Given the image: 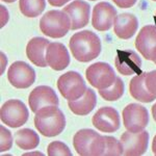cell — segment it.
<instances>
[{
    "label": "cell",
    "instance_id": "cell-1",
    "mask_svg": "<svg viewBox=\"0 0 156 156\" xmlns=\"http://www.w3.org/2000/svg\"><path fill=\"white\" fill-rule=\"evenodd\" d=\"M74 58L81 62H87L99 56L101 52V42L96 34L90 30L73 34L69 42Z\"/></svg>",
    "mask_w": 156,
    "mask_h": 156
},
{
    "label": "cell",
    "instance_id": "cell-2",
    "mask_svg": "<svg viewBox=\"0 0 156 156\" xmlns=\"http://www.w3.org/2000/svg\"><path fill=\"white\" fill-rule=\"evenodd\" d=\"M34 126L44 136H56L64 131L66 118L56 105H49L42 107L36 112Z\"/></svg>",
    "mask_w": 156,
    "mask_h": 156
},
{
    "label": "cell",
    "instance_id": "cell-3",
    "mask_svg": "<svg viewBox=\"0 0 156 156\" xmlns=\"http://www.w3.org/2000/svg\"><path fill=\"white\" fill-rule=\"evenodd\" d=\"M73 145L77 154L82 156L104 155V136L92 129H81L75 133Z\"/></svg>",
    "mask_w": 156,
    "mask_h": 156
},
{
    "label": "cell",
    "instance_id": "cell-4",
    "mask_svg": "<svg viewBox=\"0 0 156 156\" xmlns=\"http://www.w3.org/2000/svg\"><path fill=\"white\" fill-rule=\"evenodd\" d=\"M40 29L45 36L58 39L71 29V20L64 11H49L42 17Z\"/></svg>",
    "mask_w": 156,
    "mask_h": 156
},
{
    "label": "cell",
    "instance_id": "cell-5",
    "mask_svg": "<svg viewBox=\"0 0 156 156\" xmlns=\"http://www.w3.org/2000/svg\"><path fill=\"white\" fill-rule=\"evenodd\" d=\"M57 89L60 92L62 96L68 101L78 100L83 96L85 90H87L81 75L74 71L65 73L58 78Z\"/></svg>",
    "mask_w": 156,
    "mask_h": 156
},
{
    "label": "cell",
    "instance_id": "cell-6",
    "mask_svg": "<svg viewBox=\"0 0 156 156\" xmlns=\"http://www.w3.org/2000/svg\"><path fill=\"white\" fill-rule=\"evenodd\" d=\"M1 121L12 128L21 127L28 120V109L22 101L17 99L9 100L1 106Z\"/></svg>",
    "mask_w": 156,
    "mask_h": 156
},
{
    "label": "cell",
    "instance_id": "cell-7",
    "mask_svg": "<svg viewBox=\"0 0 156 156\" xmlns=\"http://www.w3.org/2000/svg\"><path fill=\"white\" fill-rule=\"evenodd\" d=\"M85 76L90 84L98 90L109 87L117 78L112 67L102 62L90 65L85 71Z\"/></svg>",
    "mask_w": 156,
    "mask_h": 156
},
{
    "label": "cell",
    "instance_id": "cell-8",
    "mask_svg": "<svg viewBox=\"0 0 156 156\" xmlns=\"http://www.w3.org/2000/svg\"><path fill=\"white\" fill-rule=\"evenodd\" d=\"M123 122L127 131L133 133L143 131L149 123L147 108L137 103L128 104L123 109Z\"/></svg>",
    "mask_w": 156,
    "mask_h": 156
},
{
    "label": "cell",
    "instance_id": "cell-9",
    "mask_svg": "<svg viewBox=\"0 0 156 156\" xmlns=\"http://www.w3.org/2000/svg\"><path fill=\"white\" fill-rule=\"evenodd\" d=\"M7 79L16 89H27L34 83L36 72L24 62H15L9 68Z\"/></svg>",
    "mask_w": 156,
    "mask_h": 156
},
{
    "label": "cell",
    "instance_id": "cell-10",
    "mask_svg": "<svg viewBox=\"0 0 156 156\" xmlns=\"http://www.w3.org/2000/svg\"><path fill=\"white\" fill-rule=\"evenodd\" d=\"M121 143L123 146V155H143L148 149L149 133L145 130L136 133L126 131L121 136Z\"/></svg>",
    "mask_w": 156,
    "mask_h": 156
},
{
    "label": "cell",
    "instance_id": "cell-11",
    "mask_svg": "<svg viewBox=\"0 0 156 156\" xmlns=\"http://www.w3.org/2000/svg\"><path fill=\"white\" fill-rule=\"evenodd\" d=\"M135 47L144 58L155 62L156 60V26L147 25L140 30L135 39Z\"/></svg>",
    "mask_w": 156,
    "mask_h": 156
},
{
    "label": "cell",
    "instance_id": "cell-12",
    "mask_svg": "<svg viewBox=\"0 0 156 156\" xmlns=\"http://www.w3.org/2000/svg\"><path fill=\"white\" fill-rule=\"evenodd\" d=\"M117 17V11L108 2H99L94 6L92 25L99 31H106L112 28Z\"/></svg>",
    "mask_w": 156,
    "mask_h": 156
},
{
    "label": "cell",
    "instance_id": "cell-13",
    "mask_svg": "<svg viewBox=\"0 0 156 156\" xmlns=\"http://www.w3.org/2000/svg\"><path fill=\"white\" fill-rule=\"evenodd\" d=\"M93 125L105 133H112L120 128V115L112 107H101L93 117Z\"/></svg>",
    "mask_w": 156,
    "mask_h": 156
},
{
    "label": "cell",
    "instance_id": "cell-14",
    "mask_svg": "<svg viewBox=\"0 0 156 156\" xmlns=\"http://www.w3.org/2000/svg\"><path fill=\"white\" fill-rule=\"evenodd\" d=\"M28 104L31 108V112H37L42 107L49 106V105L58 106L59 100L53 89L47 85H40L32 90V92L29 94Z\"/></svg>",
    "mask_w": 156,
    "mask_h": 156
},
{
    "label": "cell",
    "instance_id": "cell-15",
    "mask_svg": "<svg viewBox=\"0 0 156 156\" xmlns=\"http://www.w3.org/2000/svg\"><path fill=\"white\" fill-rule=\"evenodd\" d=\"M71 20V29L77 30L87 26L90 21V6L83 0H75L62 9Z\"/></svg>",
    "mask_w": 156,
    "mask_h": 156
},
{
    "label": "cell",
    "instance_id": "cell-16",
    "mask_svg": "<svg viewBox=\"0 0 156 156\" xmlns=\"http://www.w3.org/2000/svg\"><path fill=\"white\" fill-rule=\"evenodd\" d=\"M117 70L125 76L134 75L140 70L142 59L132 50H118L115 59Z\"/></svg>",
    "mask_w": 156,
    "mask_h": 156
},
{
    "label": "cell",
    "instance_id": "cell-17",
    "mask_svg": "<svg viewBox=\"0 0 156 156\" xmlns=\"http://www.w3.org/2000/svg\"><path fill=\"white\" fill-rule=\"evenodd\" d=\"M46 62L55 71L66 69L70 64V55L65 45L58 42L49 43L46 50Z\"/></svg>",
    "mask_w": 156,
    "mask_h": 156
},
{
    "label": "cell",
    "instance_id": "cell-18",
    "mask_svg": "<svg viewBox=\"0 0 156 156\" xmlns=\"http://www.w3.org/2000/svg\"><path fill=\"white\" fill-rule=\"evenodd\" d=\"M138 27L136 17L129 12H124L115 17L114 21V30L115 36L120 39L128 40L134 36Z\"/></svg>",
    "mask_w": 156,
    "mask_h": 156
},
{
    "label": "cell",
    "instance_id": "cell-19",
    "mask_svg": "<svg viewBox=\"0 0 156 156\" xmlns=\"http://www.w3.org/2000/svg\"><path fill=\"white\" fill-rule=\"evenodd\" d=\"M49 41L44 37H34L28 42L26 46V55L28 59L37 67L44 68L47 66L46 50Z\"/></svg>",
    "mask_w": 156,
    "mask_h": 156
},
{
    "label": "cell",
    "instance_id": "cell-20",
    "mask_svg": "<svg viewBox=\"0 0 156 156\" xmlns=\"http://www.w3.org/2000/svg\"><path fill=\"white\" fill-rule=\"evenodd\" d=\"M97 104V97L93 90L87 89L81 98L75 101H69L70 110L77 115H87L95 108Z\"/></svg>",
    "mask_w": 156,
    "mask_h": 156
},
{
    "label": "cell",
    "instance_id": "cell-21",
    "mask_svg": "<svg viewBox=\"0 0 156 156\" xmlns=\"http://www.w3.org/2000/svg\"><path fill=\"white\" fill-rule=\"evenodd\" d=\"M146 72H140V74L134 76L131 79L129 83V90L131 97L135 100L143 103H149L156 99V96L152 95L149 90H147L145 85V77Z\"/></svg>",
    "mask_w": 156,
    "mask_h": 156
},
{
    "label": "cell",
    "instance_id": "cell-22",
    "mask_svg": "<svg viewBox=\"0 0 156 156\" xmlns=\"http://www.w3.org/2000/svg\"><path fill=\"white\" fill-rule=\"evenodd\" d=\"M15 143L19 148L23 150L36 149L40 143V137L34 130L25 128L19 130L15 134Z\"/></svg>",
    "mask_w": 156,
    "mask_h": 156
},
{
    "label": "cell",
    "instance_id": "cell-23",
    "mask_svg": "<svg viewBox=\"0 0 156 156\" xmlns=\"http://www.w3.org/2000/svg\"><path fill=\"white\" fill-rule=\"evenodd\" d=\"M46 6L45 0H20V12L28 18H34L42 14Z\"/></svg>",
    "mask_w": 156,
    "mask_h": 156
},
{
    "label": "cell",
    "instance_id": "cell-24",
    "mask_svg": "<svg viewBox=\"0 0 156 156\" xmlns=\"http://www.w3.org/2000/svg\"><path fill=\"white\" fill-rule=\"evenodd\" d=\"M125 85L120 77L115 78V81L109 87L104 90H99V94L106 101H117L124 94Z\"/></svg>",
    "mask_w": 156,
    "mask_h": 156
},
{
    "label": "cell",
    "instance_id": "cell-25",
    "mask_svg": "<svg viewBox=\"0 0 156 156\" xmlns=\"http://www.w3.org/2000/svg\"><path fill=\"white\" fill-rule=\"evenodd\" d=\"M105 150L104 155L107 156H119L123 154V146L121 140H118L114 136L105 135Z\"/></svg>",
    "mask_w": 156,
    "mask_h": 156
},
{
    "label": "cell",
    "instance_id": "cell-26",
    "mask_svg": "<svg viewBox=\"0 0 156 156\" xmlns=\"http://www.w3.org/2000/svg\"><path fill=\"white\" fill-rule=\"evenodd\" d=\"M47 153L49 156H71L72 153L69 147L60 140L50 143L47 149Z\"/></svg>",
    "mask_w": 156,
    "mask_h": 156
},
{
    "label": "cell",
    "instance_id": "cell-27",
    "mask_svg": "<svg viewBox=\"0 0 156 156\" xmlns=\"http://www.w3.org/2000/svg\"><path fill=\"white\" fill-rule=\"evenodd\" d=\"M0 151H9L12 146V133L4 126H0Z\"/></svg>",
    "mask_w": 156,
    "mask_h": 156
},
{
    "label": "cell",
    "instance_id": "cell-28",
    "mask_svg": "<svg viewBox=\"0 0 156 156\" xmlns=\"http://www.w3.org/2000/svg\"><path fill=\"white\" fill-rule=\"evenodd\" d=\"M145 85L151 94L156 96V70L146 74Z\"/></svg>",
    "mask_w": 156,
    "mask_h": 156
},
{
    "label": "cell",
    "instance_id": "cell-29",
    "mask_svg": "<svg viewBox=\"0 0 156 156\" xmlns=\"http://www.w3.org/2000/svg\"><path fill=\"white\" fill-rule=\"evenodd\" d=\"M121 9H129L136 3L137 0H112Z\"/></svg>",
    "mask_w": 156,
    "mask_h": 156
},
{
    "label": "cell",
    "instance_id": "cell-30",
    "mask_svg": "<svg viewBox=\"0 0 156 156\" xmlns=\"http://www.w3.org/2000/svg\"><path fill=\"white\" fill-rule=\"evenodd\" d=\"M0 9H1V27H3L9 21V12L3 5L0 6Z\"/></svg>",
    "mask_w": 156,
    "mask_h": 156
},
{
    "label": "cell",
    "instance_id": "cell-31",
    "mask_svg": "<svg viewBox=\"0 0 156 156\" xmlns=\"http://www.w3.org/2000/svg\"><path fill=\"white\" fill-rule=\"evenodd\" d=\"M69 1L70 0H48V2L52 6H56V7H60V6L65 5V4Z\"/></svg>",
    "mask_w": 156,
    "mask_h": 156
},
{
    "label": "cell",
    "instance_id": "cell-32",
    "mask_svg": "<svg viewBox=\"0 0 156 156\" xmlns=\"http://www.w3.org/2000/svg\"><path fill=\"white\" fill-rule=\"evenodd\" d=\"M1 74H3L4 72V69H5V66L7 64V59L5 57V55H4V53H2L1 52Z\"/></svg>",
    "mask_w": 156,
    "mask_h": 156
},
{
    "label": "cell",
    "instance_id": "cell-33",
    "mask_svg": "<svg viewBox=\"0 0 156 156\" xmlns=\"http://www.w3.org/2000/svg\"><path fill=\"white\" fill-rule=\"evenodd\" d=\"M152 151H153V154L156 155V135L153 138V142H152Z\"/></svg>",
    "mask_w": 156,
    "mask_h": 156
},
{
    "label": "cell",
    "instance_id": "cell-34",
    "mask_svg": "<svg viewBox=\"0 0 156 156\" xmlns=\"http://www.w3.org/2000/svg\"><path fill=\"white\" fill-rule=\"evenodd\" d=\"M152 115H153V119L156 122V103L152 106Z\"/></svg>",
    "mask_w": 156,
    "mask_h": 156
},
{
    "label": "cell",
    "instance_id": "cell-35",
    "mask_svg": "<svg viewBox=\"0 0 156 156\" xmlns=\"http://www.w3.org/2000/svg\"><path fill=\"white\" fill-rule=\"evenodd\" d=\"M25 155H44L41 152H37V153H26Z\"/></svg>",
    "mask_w": 156,
    "mask_h": 156
},
{
    "label": "cell",
    "instance_id": "cell-36",
    "mask_svg": "<svg viewBox=\"0 0 156 156\" xmlns=\"http://www.w3.org/2000/svg\"><path fill=\"white\" fill-rule=\"evenodd\" d=\"M2 1L6 2V3H12V2H15L16 0H2Z\"/></svg>",
    "mask_w": 156,
    "mask_h": 156
},
{
    "label": "cell",
    "instance_id": "cell-37",
    "mask_svg": "<svg viewBox=\"0 0 156 156\" xmlns=\"http://www.w3.org/2000/svg\"><path fill=\"white\" fill-rule=\"evenodd\" d=\"M90 1H96V0H90Z\"/></svg>",
    "mask_w": 156,
    "mask_h": 156
},
{
    "label": "cell",
    "instance_id": "cell-38",
    "mask_svg": "<svg viewBox=\"0 0 156 156\" xmlns=\"http://www.w3.org/2000/svg\"><path fill=\"white\" fill-rule=\"evenodd\" d=\"M155 62V64H156V60H155V62Z\"/></svg>",
    "mask_w": 156,
    "mask_h": 156
},
{
    "label": "cell",
    "instance_id": "cell-39",
    "mask_svg": "<svg viewBox=\"0 0 156 156\" xmlns=\"http://www.w3.org/2000/svg\"><path fill=\"white\" fill-rule=\"evenodd\" d=\"M153 1H156V0H153Z\"/></svg>",
    "mask_w": 156,
    "mask_h": 156
}]
</instances>
